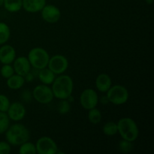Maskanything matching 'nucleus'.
<instances>
[{
  "instance_id": "1",
  "label": "nucleus",
  "mask_w": 154,
  "mask_h": 154,
  "mask_svg": "<svg viewBox=\"0 0 154 154\" xmlns=\"http://www.w3.org/2000/svg\"><path fill=\"white\" fill-rule=\"evenodd\" d=\"M73 89L74 83L72 78L69 75L63 74L55 78L51 87L54 96L60 100L67 99L72 96Z\"/></svg>"
},
{
  "instance_id": "21",
  "label": "nucleus",
  "mask_w": 154,
  "mask_h": 154,
  "mask_svg": "<svg viewBox=\"0 0 154 154\" xmlns=\"http://www.w3.org/2000/svg\"><path fill=\"white\" fill-rule=\"evenodd\" d=\"M102 132L106 136H114L117 135L118 133L117 123L111 121L106 123L102 127Z\"/></svg>"
},
{
  "instance_id": "12",
  "label": "nucleus",
  "mask_w": 154,
  "mask_h": 154,
  "mask_svg": "<svg viewBox=\"0 0 154 154\" xmlns=\"http://www.w3.org/2000/svg\"><path fill=\"white\" fill-rule=\"evenodd\" d=\"M12 63H13V68L15 74H17L23 77L25 76L28 72L31 71L32 66L26 57L23 56V57H16Z\"/></svg>"
},
{
  "instance_id": "25",
  "label": "nucleus",
  "mask_w": 154,
  "mask_h": 154,
  "mask_svg": "<svg viewBox=\"0 0 154 154\" xmlns=\"http://www.w3.org/2000/svg\"><path fill=\"white\" fill-rule=\"evenodd\" d=\"M71 110V103L67 99H62L57 105V111L60 114H67Z\"/></svg>"
},
{
  "instance_id": "31",
  "label": "nucleus",
  "mask_w": 154,
  "mask_h": 154,
  "mask_svg": "<svg viewBox=\"0 0 154 154\" xmlns=\"http://www.w3.org/2000/svg\"><path fill=\"white\" fill-rule=\"evenodd\" d=\"M100 102L102 104H103V105H106V104L109 103V101H108L107 96H102V97L100 98Z\"/></svg>"
},
{
  "instance_id": "5",
  "label": "nucleus",
  "mask_w": 154,
  "mask_h": 154,
  "mask_svg": "<svg viewBox=\"0 0 154 154\" xmlns=\"http://www.w3.org/2000/svg\"><path fill=\"white\" fill-rule=\"evenodd\" d=\"M106 93L108 101L113 105H124L129 100V91L123 85L117 84V85L111 86Z\"/></svg>"
},
{
  "instance_id": "15",
  "label": "nucleus",
  "mask_w": 154,
  "mask_h": 154,
  "mask_svg": "<svg viewBox=\"0 0 154 154\" xmlns=\"http://www.w3.org/2000/svg\"><path fill=\"white\" fill-rule=\"evenodd\" d=\"M112 86V80L111 77L105 73H102L97 76L96 79V87L101 93H107Z\"/></svg>"
},
{
  "instance_id": "10",
  "label": "nucleus",
  "mask_w": 154,
  "mask_h": 154,
  "mask_svg": "<svg viewBox=\"0 0 154 154\" xmlns=\"http://www.w3.org/2000/svg\"><path fill=\"white\" fill-rule=\"evenodd\" d=\"M40 12L43 20L48 23H57L61 17V11L60 8L54 5L46 4Z\"/></svg>"
},
{
  "instance_id": "14",
  "label": "nucleus",
  "mask_w": 154,
  "mask_h": 154,
  "mask_svg": "<svg viewBox=\"0 0 154 154\" xmlns=\"http://www.w3.org/2000/svg\"><path fill=\"white\" fill-rule=\"evenodd\" d=\"M46 5V0H23V8L28 13H38Z\"/></svg>"
},
{
  "instance_id": "29",
  "label": "nucleus",
  "mask_w": 154,
  "mask_h": 154,
  "mask_svg": "<svg viewBox=\"0 0 154 154\" xmlns=\"http://www.w3.org/2000/svg\"><path fill=\"white\" fill-rule=\"evenodd\" d=\"M21 98L25 102H30L32 98V93L29 90H24L21 93Z\"/></svg>"
},
{
  "instance_id": "23",
  "label": "nucleus",
  "mask_w": 154,
  "mask_h": 154,
  "mask_svg": "<svg viewBox=\"0 0 154 154\" xmlns=\"http://www.w3.org/2000/svg\"><path fill=\"white\" fill-rule=\"evenodd\" d=\"M10 126V119L6 112L0 111V135L4 134Z\"/></svg>"
},
{
  "instance_id": "9",
  "label": "nucleus",
  "mask_w": 154,
  "mask_h": 154,
  "mask_svg": "<svg viewBox=\"0 0 154 154\" xmlns=\"http://www.w3.org/2000/svg\"><path fill=\"white\" fill-rule=\"evenodd\" d=\"M48 68L56 75H62L66 72L69 68V61L65 56L57 54L50 57Z\"/></svg>"
},
{
  "instance_id": "27",
  "label": "nucleus",
  "mask_w": 154,
  "mask_h": 154,
  "mask_svg": "<svg viewBox=\"0 0 154 154\" xmlns=\"http://www.w3.org/2000/svg\"><path fill=\"white\" fill-rule=\"evenodd\" d=\"M11 105L8 98L4 94H0V111L7 112L9 106Z\"/></svg>"
},
{
  "instance_id": "18",
  "label": "nucleus",
  "mask_w": 154,
  "mask_h": 154,
  "mask_svg": "<svg viewBox=\"0 0 154 154\" xmlns=\"http://www.w3.org/2000/svg\"><path fill=\"white\" fill-rule=\"evenodd\" d=\"M3 6L7 11L16 13L23 8V0H4Z\"/></svg>"
},
{
  "instance_id": "24",
  "label": "nucleus",
  "mask_w": 154,
  "mask_h": 154,
  "mask_svg": "<svg viewBox=\"0 0 154 154\" xmlns=\"http://www.w3.org/2000/svg\"><path fill=\"white\" fill-rule=\"evenodd\" d=\"M134 148V145L132 142L127 141V140L122 139L119 142L118 149L121 153H129L132 151Z\"/></svg>"
},
{
  "instance_id": "11",
  "label": "nucleus",
  "mask_w": 154,
  "mask_h": 154,
  "mask_svg": "<svg viewBox=\"0 0 154 154\" xmlns=\"http://www.w3.org/2000/svg\"><path fill=\"white\" fill-rule=\"evenodd\" d=\"M6 114L8 116L10 120L19 122L23 120L26 114V110L21 102H13L11 103Z\"/></svg>"
},
{
  "instance_id": "17",
  "label": "nucleus",
  "mask_w": 154,
  "mask_h": 154,
  "mask_svg": "<svg viewBox=\"0 0 154 154\" xmlns=\"http://www.w3.org/2000/svg\"><path fill=\"white\" fill-rule=\"evenodd\" d=\"M25 84L24 78L17 74H14L12 76L8 78L6 81V85L10 90H17L22 88Z\"/></svg>"
},
{
  "instance_id": "32",
  "label": "nucleus",
  "mask_w": 154,
  "mask_h": 154,
  "mask_svg": "<svg viewBox=\"0 0 154 154\" xmlns=\"http://www.w3.org/2000/svg\"><path fill=\"white\" fill-rule=\"evenodd\" d=\"M146 2L148 5H152L153 2V0H146Z\"/></svg>"
},
{
  "instance_id": "30",
  "label": "nucleus",
  "mask_w": 154,
  "mask_h": 154,
  "mask_svg": "<svg viewBox=\"0 0 154 154\" xmlns=\"http://www.w3.org/2000/svg\"><path fill=\"white\" fill-rule=\"evenodd\" d=\"M35 77V75L31 70L29 72H28L25 76H23V78H24V80H25V82L30 83L34 80Z\"/></svg>"
},
{
  "instance_id": "26",
  "label": "nucleus",
  "mask_w": 154,
  "mask_h": 154,
  "mask_svg": "<svg viewBox=\"0 0 154 154\" xmlns=\"http://www.w3.org/2000/svg\"><path fill=\"white\" fill-rule=\"evenodd\" d=\"M0 74L3 78L8 79V78H10L14 74H15L13 66H11V64H3L0 69Z\"/></svg>"
},
{
  "instance_id": "13",
  "label": "nucleus",
  "mask_w": 154,
  "mask_h": 154,
  "mask_svg": "<svg viewBox=\"0 0 154 154\" xmlns=\"http://www.w3.org/2000/svg\"><path fill=\"white\" fill-rule=\"evenodd\" d=\"M16 50L10 45H2L0 48V63L2 64H11L16 58Z\"/></svg>"
},
{
  "instance_id": "22",
  "label": "nucleus",
  "mask_w": 154,
  "mask_h": 154,
  "mask_svg": "<svg viewBox=\"0 0 154 154\" xmlns=\"http://www.w3.org/2000/svg\"><path fill=\"white\" fill-rule=\"evenodd\" d=\"M19 153L20 154H35L37 153L36 151L35 144L33 143L29 142V141L23 143L19 146Z\"/></svg>"
},
{
  "instance_id": "16",
  "label": "nucleus",
  "mask_w": 154,
  "mask_h": 154,
  "mask_svg": "<svg viewBox=\"0 0 154 154\" xmlns=\"http://www.w3.org/2000/svg\"><path fill=\"white\" fill-rule=\"evenodd\" d=\"M38 78L40 80L42 84H46V85H51L54 82L56 78V75L50 70L48 67L38 70Z\"/></svg>"
},
{
  "instance_id": "8",
  "label": "nucleus",
  "mask_w": 154,
  "mask_h": 154,
  "mask_svg": "<svg viewBox=\"0 0 154 154\" xmlns=\"http://www.w3.org/2000/svg\"><path fill=\"white\" fill-rule=\"evenodd\" d=\"M79 101L81 107L88 111L93 108H96L99 98L96 90L92 88H87L81 93Z\"/></svg>"
},
{
  "instance_id": "20",
  "label": "nucleus",
  "mask_w": 154,
  "mask_h": 154,
  "mask_svg": "<svg viewBox=\"0 0 154 154\" xmlns=\"http://www.w3.org/2000/svg\"><path fill=\"white\" fill-rule=\"evenodd\" d=\"M88 114H87V117L88 120L92 124L97 125L102 121V113H101L100 110H99L96 108H93L92 109L88 110Z\"/></svg>"
},
{
  "instance_id": "33",
  "label": "nucleus",
  "mask_w": 154,
  "mask_h": 154,
  "mask_svg": "<svg viewBox=\"0 0 154 154\" xmlns=\"http://www.w3.org/2000/svg\"><path fill=\"white\" fill-rule=\"evenodd\" d=\"M3 2H4V0H0V7L3 5Z\"/></svg>"
},
{
  "instance_id": "7",
  "label": "nucleus",
  "mask_w": 154,
  "mask_h": 154,
  "mask_svg": "<svg viewBox=\"0 0 154 154\" xmlns=\"http://www.w3.org/2000/svg\"><path fill=\"white\" fill-rule=\"evenodd\" d=\"M37 153L56 154L58 152V145L54 139L48 136H42L35 143Z\"/></svg>"
},
{
  "instance_id": "4",
  "label": "nucleus",
  "mask_w": 154,
  "mask_h": 154,
  "mask_svg": "<svg viewBox=\"0 0 154 154\" xmlns=\"http://www.w3.org/2000/svg\"><path fill=\"white\" fill-rule=\"evenodd\" d=\"M50 55L48 51L42 48H34L29 51L28 54L29 61L33 69H40L48 67Z\"/></svg>"
},
{
  "instance_id": "6",
  "label": "nucleus",
  "mask_w": 154,
  "mask_h": 154,
  "mask_svg": "<svg viewBox=\"0 0 154 154\" xmlns=\"http://www.w3.org/2000/svg\"><path fill=\"white\" fill-rule=\"evenodd\" d=\"M32 97L38 103L47 105L52 102L54 96L51 87L42 84L35 87L32 91Z\"/></svg>"
},
{
  "instance_id": "2",
  "label": "nucleus",
  "mask_w": 154,
  "mask_h": 154,
  "mask_svg": "<svg viewBox=\"0 0 154 154\" xmlns=\"http://www.w3.org/2000/svg\"><path fill=\"white\" fill-rule=\"evenodd\" d=\"M5 133L6 141L12 146H20L30 138L29 131L21 123L11 125Z\"/></svg>"
},
{
  "instance_id": "28",
  "label": "nucleus",
  "mask_w": 154,
  "mask_h": 154,
  "mask_svg": "<svg viewBox=\"0 0 154 154\" xmlns=\"http://www.w3.org/2000/svg\"><path fill=\"white\" fill-rule=\"evenodd\" d=\"M11 150V144L7 141H0V154H8Z\"/></svg>"
},
{
  "instance_id": "3",
  "label": "nucleus",
  "mask_w": 154,
  "mask_h": 154,
  "mask_svg": "<svg viewBox=\"0 0 154 154\" xmlns=\"http://www.w3.org/2000/svg\"><path fill=\"white\" fill-rule=\"evenodd\" d=\"M118 133L122 139L134 142L139 135V129L136 122L130 117L120 118L117 123Z\"/></svg>"
},
{
  "instance_id": "19",
  "label": "nucleus",
  "mask_w": 154,
  "mask_h": 154,
  "mask_svg": "<svg viewBox=\"0 0 154 154\" xmlns=\"http://www.w3.org/2000/svg\"><path fill=\"white\" fill-rule=\"evenodd\" d=\"M11 37V29L8 24L0 22V45H5L8 42Z\"/></svg>"
}]
</instances>
